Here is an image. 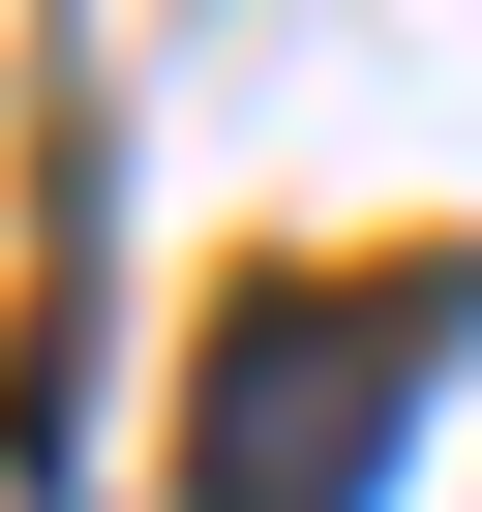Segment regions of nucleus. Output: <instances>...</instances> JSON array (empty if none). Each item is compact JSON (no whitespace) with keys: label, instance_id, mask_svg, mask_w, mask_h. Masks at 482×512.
I'll list each match as a JSON object with an SVG mask.
<instances>
[{"label":"nucleus","instance_id":"f257e3e1","mask_svg":"<svg viewBox=\"0 0 482 512\" xmlns=\"http://www.w3.org/2000/svg\"><path fill=\"white\" fill-rule=\"evenodd\" d=\"M452 332H482V272H452V241H422V272H272V302H241L211 332V512H362L392 482V422L452 392Z\"/></svg>","mask_w":482,"mask_h":512}]
</instances>
